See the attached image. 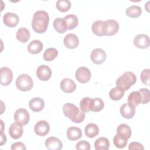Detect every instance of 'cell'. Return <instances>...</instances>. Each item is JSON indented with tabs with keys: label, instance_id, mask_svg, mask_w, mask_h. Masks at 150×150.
<instances>
[{
	"label": "cell",
	"instance_id": "obj_1",
	"mask_svg": "<svg viewBox=\"0 0 150 150\" xmlns=\"http://www.w3.org/2000/svg\"><path fill=\"white\" fill-rule=\"evenodd\" d=\"M49 22V16L45 11H36L33 16L32 27L35 32L42 33L46 31Z\"/></svg>",
	"mask_w": 150,
	"mask_h": 150
},
{
	"label": "cell",
	"instance_id": "obj_2",
	"mask_svg": "<svg viewBox=\"0 0 150 150\" xmlns=\"http://www.w3.org/2000/svg\"><path fill=\"white\" fill-rule=\"evenodd\" d=\"M62 109L64 115L74 123H81L85 118V112L71 103L64 104Z\"/></svg>",
	"mask_w": 150,
	"mask_h": 150
},
{
	"label": "cell",
	"instance_id": "obj_3",
	"mask_svg": "<svg viewBox=\"0 0 150 150\" xmlns=\"http://www.w3.org/2000/svg\"><path fill=\"white\" fill-rule=\"evenodd\" d=\"M137 81L135 74L132 71H126L116 80V87H118L124 91L128 90Z\"/></svg>",
	"mask_w": 150,
	"mask_h": 150
},
{
	"label": "cell",
	"instance_id": "obj_4",
	"mask_svg": "<svg viewBox=\"0 0 150 150\" xmlns=\"http://www.w3.org/2000/svg\"><path fill=\"white\" fill-rule=\"evenodd\" d=\"M33 86V80L30 76L26 74H21L16 80V86L18 89L22 91L30 90Z\"/></svg>",
	"mask_w": 150,
	"mask_h": 150
},
{
	"label": "cell",
	"instance_id": "obj_5",
	"mask_svg": "<svg viewBox=\"0 0 150 150\" xmlns=\"http://www.w3.org/2000/svg\"><path fill=\"white\" fill-rule=\"evenodd\" d=\"M14 120L16 122L22 125H26L29 121L30 115L26 109L19 108L15 112Z\"/></svg>",
	"mask_w": 150,
	"mask_h": 150
},
{
	"label": "cell",
	"instance_id": "obj_6",
	"mask_svg": "<svg viewBox=\"0 0 150 150\" xmlns=\"http://www.w3.org/2000/svg\"><path fill=\"white\" fill-rule=\"evenodd\" d=\"M91 74L90 70L86 67H80L76 72V78L81 83H87L91 78Z\"/></svg>",
	"mask_w": 150,
	"mask_h": 150
},
{
	"label": "cell",
	"instance_id": "obj_7",
	"mask_svg": "<svg viewBox=\"0 0 150 150\" xmlns=\"http://www.w3.org/2000/svg\"><path fill=\"white\" fill-rule=\"evenodd\" d=\"M1 84L4 86H7L11 84L13 79V73L12 70L7 67H2L0 69Z\"/></svg>",
	"mask_w": 150,
	"mask_h": 150
},
{
	"label": "cell",
	"instance_id": "obj_8",
	"mask_svg": "<svg viewBox=\"0 0 150 150\" xmlns=\"http://www.w3.org/2000/svg\"><path fill=\"white\" fill-rule=\"evenodd\" d=\"M107 57V54L104 50L101 49L97 48L92 50L90 54L91 61L97 64H100L104 62Z\"/></svg>",
	"mask_w": 150,
	"mask_h": 150
},
{
	"label": "cell",
	"instance_id": "obj_9",
	"mask_svg": "<svg viewBox=\"0 0 150 150\" xmlns=\"http://www.w3.org/2000/svg\"><path fill=\"white\" fill-rule=\"evenodd\" d=\"M91 30L93 33L98 36L106 35L107 33V23L105 21H96L93 22Z\"/></svg>",
	"mask_w": 150,
	"mask_h": 150
},
{
	"label": "cell",
	"instance_id": "obj_10",
	"mask_svg": "<svg viewBox=\"0 0 150 150\" xmlns=\"http://www.w3.org/2000/svg\"><path fill=\"white\" fill-rule=\"evenodd\" d=\"M50 130L49 123L45 120L38 121L34 127V131L36 135L40 137H44L47 135Z\"/></svg>",
	"mask_w": 150,
	"mask_h": 150
},
{
	"label": "cell",
	"instance_id": "obj_11",
	"mask_svg": "<svg viewBox=\"0 0 150 150\" xmlns=\"http://www.w3.org/2000/svg\"><path fill=\"white\" fill-rule=\"evenodd\" d=\"M133 43L139 49H146L149 46V38L145 34H139L135 36Z\"/></svg>",
	"mask_w": 150,
	"mask_h": 150
},
{
	"label": "cell",
	"instance_id": "obj_12",
	"mask_svg": "<svg viewBox=\"0 0 150 150\" xmlns=\"http://www.w3.org/2000/svg\"><path fill=\"white\" fill-rule=\"evenodd\" d=\"M36 76L42 81H47L52 76V70L46 65H40L37 69Z\"/></svg>",
	"mask_w": 150,
	"mask_h": 150
},
{
	"label": "cell",
	"instance_id": "obj_13",
	"mask_svg": "<svg viewBox=\"0 0 150 150\" xmlns=\"http://www.w3.org/2000/svg\"><path fill=\"white\" fill-rule=\"evenodd\" d=\"M3 21L6 26L10 28H13L19 23V18L17 14L15 13L7 12L4 15Z\"/></svg>",
	"mask_w": 150,
	"mask_h": 150
},
{
	"label": "cell",
	"instance_id": "obj_14",
	"mask_svg": "<svg viewBox=\"0 0 150 150\" xmlns=\"http://www.w3.org/2000/svg\"><path fill=\"white\" fill-rule=\"evenodd\" d=\"M45 146L49 150H60L63 147L62 141L54 137H50L45 142Z\"/></svg>",
	"mask_w": 150,
	"mask_h": 150
},
{
	"label": "cell",
	"instance_id": "obj_15",
	"mask_svg": "<svg viewBox=\"0 0 150 150\" xmlns=\"http://www.w3.org/2000/svg\"><path fill=\"white\" fill-rule=\"evenodd\" d=\"M62 90L66 93H71L75 91L76 84L74 81L69 78L63 79L60 84Z\"/></svg>",
	"mask_w": 150,
	"mask_h": 150
},
{
	"label": "cell",
	"instance_id": "obj_16",
	"mask_svg": "<svg viewBox=\"0 0 150 150\" xmlns=\"http://www.w3.org/2000/svg\"><path fill=\"white\" fill-rule=\"evenodd\" d=\"M64 46L69 49H74L76 48L79 43V40L78 37L73 33H69L65 36L63 40Z\"/></svg>",
	"mask_w": 150,
	"mask_h": 150
},
{
	"label": "cell",
	"instance_id": "obj_17",
	"mask_svg": "<svg viewBox=\"0 0 150 150\" xmlns=\"http://www.w3.org/2000/svg\"><path fill=\"white\" fill-rule=\"evenodd\" d=\"M23 127L22 125L14 122L11 125L9 128V134L13 139L20 138L23 134Z\"/></svg>",
	"mask_w": 150,
	"mask_h": 150
},
{
	"label": "cell",
	"instance_id": "obj_18",
	"mask_svg": "<svg viewBox=\"0 0 150 150\" xmlns=\"http://www.w3.org/2000/svg\"><path fill=\"white\" fill-rule=\"evenodd\" d=\"M135 113V107L129 104L128 103H125L120 107V114L121 116L127 119L132 118Z\"/></svg>",
	"mask_w": 150,
	"mask_h": 150
},
{
	"label": "cell",
	"instance_id": "obj_19",
	"mask_svg": "<svg viewBox=\"0 0 150 150\" xmlns=\"http://www.w3.org/2000/svg\"><path fill=\"white\" fill-rule=\"evenodd\" d=\"M29 105L32 111L34 112H39L43 109L45 107V102L41 98L35 97L30 100Z\"/></svg>",
	"mask_w": 150,
	"mask_h": 150
},
{
	"label": "cell",
	"instance_id": "obj_20",
	"mask_svg": "<svg viewBox=\"0 0 150 150\" xmlns=\"http://www.w3.org/2000/svg\"><path fill=\"white\" fill-rule=\"evenodd\" d=\"M82 136V132L81 129L76 127H70L67 130V138L71 141H76L80 139Z\"/></svg>",
	"mask_w": 150,
	"mask_h": 150
},
{
	"label": "cell",
	"instance_id": "obj_21",
	"mask_svg": "<svg viewBox=\"0 0 150 150\" xmlns=\"http://www.w3.org/2000/svg\"><path fill=\"white\" fill-rule=\"evenodd\" d=\"M107 23V33L106 36H112L116 34L119 30L118 23L113 19H108L105 21Z\"/></svg>",
	"mask_w": 150,
	"mask_h": 150
},
{
	"label": "cell",
	"instance_id": "obj_22",
	"mask_svg": "<svg viewBox=\"0 0 150 150\" xmlns=\"http://www.w3.org/2000/svg\"><path fill=\"white\" fill-rule=\"evenodd\" d=\"M63 19L65 22L67 30H72L78 25V18L75 15L70 14L64 16Z\"/></svg>",
	"mask_w": 150,
	"mask_h": 150
},
{
	"label": "cell",
	"instance_id": "obj_23",
	"mask_svg": "<svg viewBox=\"0 0 150 150\" xmlns=\"http://www.w3.org/2000/svg\"><path fill=\"white\" fill-rule=\"evenodd\" d=\"M43 43L39 40H32L28 46V51L33 54L40 53L43 49Z\"/></svg>",
	"mask_w": 150,
	"mask_h": 150
},
{
	"label": "cell",
	"instance_id": "obj_24",
	"mask_svg": "<svg viewBox=\"0 0 150 150\" xmlns=\"http://www.w3.org/2000/svg\"><path fill=\"white\" fill-rule=\"evenodd\" d=\"M128 139L124 135L121 133H117L113 138V142L115 147L122 149L126 146Z\"/></svg>",
	"mask_w": 150,
	"mask_h": 150
},
{
	"label": "cell",
	"instance_id": "obj_25",
	"mask_svg": "<svg viewBox=\"0 0 150 150\" xmlns=\"http://www.w3.org/2000/svg\"><path fill=\"white\" fill-rule=\"evenodd\" d=\"M30 34L29 30L23 27L19 28L16 33L17 40L22 43H26L28 42L30 39Z\"/></svg>",
	"mask_w": 150,
	"mask_h": 150
},
{
	"label": "cell",
	"instance_id": "obj_26",
	"mask_svg": "<svg viewBox=\"0 0 150 150\" xmlns=\"http://www.w3.org/2000/svg\"><path fill=\"white\" fill-rule=\"evenodd\" d=\"M94 98L90 97H84L80 102V107L84 112H89L92 111L93 107Z\"/></svg>",
	"mask_w": 150,
	"mask_h": 150
},
{
	"label": "cell",
	"instance_id": "obj_27",
	"mask_svg": "<svg viewBox=\"0 0 150 150\" xmlns=\"http://www.w3.org/2000/svg\"><path fill=\"white\" fill-rule=\"evenodd\" d=\"M142 97L139 91H133L128 97V103L133 107H136L141 103Z\"/></svg>",
	"mask_w": 150,
	"mask_h": 150
},
{
	"label": "cell",
	"instance_id": "obj_28",
	"mask_svg": "<svg viewBox=\"0 0 150 150\" xmlns=\"http://www.w3.org/2000/svg\"><path fill=\"white\" fill-rule=\"evenodd\" d=\"M84 131L85 134L87 137L93 138L98 134L99 128L96 124L90 123L86 126Z\"/></svg>",
	"mask_w": 150,
	"mask_h": 150
},
{
	"label": "cell",
	"instance_id": "obj_29",
	"mask_svg": "<svg viewBox=\"0 0 150 150\" xmlns=\"http://www.w3.org/2000/svg\"><path fill=\"white\" fill-rule=\"evenodd\" d=\"M94 147L96 150H107L110 147L109 140L105 137H100L95 141Z\"/></svg>",
	"mask_w": 150,
	"mask_h": 150
},
{
	"label": "cell",
	"instance_id": "obj_30",
	"mask_svg": "<svg viewBox=\"0 0 150 150\" xmlns=\"http://www.w3.org/2000/svg\"><path fill=\"white\" fill-rule=\"evenodd\" d=\"M126 15L132 18L139 17L142 13V10L140 6L137 5H132L128 7L125 11Z\"/></svg>",
	"mask_w": 150,
	"mask_h": 150
},
{
	"label": "cell",
	"instance_id": "obj_31",
	"mask_svg": "<svg viewBox=\"0 0 150 150\" xmlns=\"http://www.w3.org/2000/svg\"><path fill=\"white\" fill-rule=\"evenodd\" d=\"M125 91L122 88L115 87L112 88L109 92V97L112 100H120L124 95Z\"/></svg>",
	"mask_w": 150,
	"mask_h": 150
},
{
	"label": "cell",
	"instance_id": "obj_32",
	"mask_svg": "<svg viewBox=\"0 0 150 150\" xmlns=\"http://www.w3.org/2000/svg\"><path fill=\"white\" fill-rule=\"evenodd\" d=\"M53 28L54 30L60 33H63L67 30L65 22L63 18H57L53 22Z\"/></svg>",
	"mask_w": 150,
	"mask_h": 150
},
{
	"label": "cell",
	"instance_id": "obj_33",
	"mask_svg": "<svg viewBox=\"0 0 150 150\" xmlns=\"http://www.w3.org/2000/svg\"><path fill=\"white\" fill-rule=\"evenodd\" d=\"M58 55V51L56 49L53 47H49L47 49L43 55L44 60L47 62H51Z\"/></svg>",
	"mask_w": 150,
	"mask_h": 150
},
{
	"label": "cell",
	"instance_id": "obj_34",
	"mask_svg": "<svg viewBox=\"0 0 150 150\" xmlns=\"http://www.w3.org/2000/svg\"><path fill=\"white\" fill-rule=\"evenodd\" d=\"M56 8L62 12L68 11L71 8V2L69 0H58L56 4Z\"/></svg>",
	"mask_w": 150,
	"mask_h": 150
},
{
	"label": "cell",
	"instance_id": "obj_35",
	"mask_svg": "<svg viewBox=\"0 0 150 150\" xmlns=\"http://www.w3.org/2000/svg\"><path fill=\"white\" fill-rule=\"evenodd\" d=\"M117 133H121L124 135L128 139H129L131 136L132 131L128 125L125 124H121L118 126L117 128Z\"/></svg>",
	"mask_w": 150,
	"mask_h": 150
},
{
	"label": "cell",
	"instance_id": "obj_36",
	"mask_svg": "<svg viewBox=\"0 0 150 150\" xmlns=\"http://www.w3.org/2000/svg\"><path fill=\"white\" fill-rule=\"evenodd\" d=\"M138 91L141 93V97H142L141 104H147L149 101V99H150L149 90L148 88H142L139 89Z\"/></svg>",
	"mask_w": 150,
	"mask_h": 150
},
{
	"label": "cell",
	"instance_id": "obj_37",
	"mask_svg": "<svg viewBox=\"0 0 150 150\" xmlns=\"http://www.w3.org/2000/svg\"><path fill=\"white\" fill-rule=\"evenodd\" d=\"M104 107V103L103 100L100 98H94L93 107L92 111L98 112L103 110Z\"/></svg>",
	"mask_w": 150,
	"mask_h": 150
},
{
	"label": "cell",
	"instance_id": "obj_38",
	"mask_svg": "<svg viewBox=\"0 0 150 150\" xmlns=\"http://www.w3.org/2000/svg\"><path fill=\"white\" fill-rule=\"evenodd\" d=\"M149 75L150 70L149 69H144L142 71L140 74V78L142 82L146 86L149 85Z\"/></svg>",
	"mask_w": 150,
	"mask_h": 150
},
{
	"label": "cell",
	"instance_id": "obj_39",
	"mask_svg": "<svg viewBox=\"0 0 150 150\" xmlns=\"http://www.w3.org/2000/svg\"><path fill=\"white\" fill-rule=\"evenodd\" d=\"M76 148L77 150H90L91 149L90 144L86 141L82 140L79 141L76 145Z\"/></svg>",
	"mask_w": 150,
	"mask_h": 150
},
{
	"label": "cell",
	"instance_id": "obj_40",
	"mask_svg": "<svg viewBox=\"0 0 150 150\" xmlns=\"http://www.w3.org/2000/svg\"><path fill=\"white\" fill-rule=\"evenodd\" d=\"M144 148L143 145L138 142H132L130 143L128 146V149L132 150V149H140V150H144Z\"/></svg>",
	"mask_w": 150,
	"mask_h": 150
},
{
	"label": "cell",
	"instance_id": "obj_41",
	"mask_svg": "<svg viewBox=\"0 0 150 150\" xmlns=\"http://www.w3.org/2000/svg\"><path fill=\"white\" fill-rule=\"evenodd\" d=\"M11 148L12 150H19V149L25 150L26 149L25 145L21 142H16L12 144Z\"/></svg>",
	"mask_w": 150,
	"mask_h": 150
},
{
	"label": "cell",
	"instance_id": "obj_42",
	"mask_svg": "<svg viewBox=\"0 0 150 150\" xmlns=\"http://www.w3.org/2000/svg\"><path fill=\"white\" fill-rule=\"evenodd\" d=\"M1 146H2L6 142V135L3 134V132H1Z\"/></svg>",
	"mask_w": 150,
	"mask_h": 150
}]
</instances>
